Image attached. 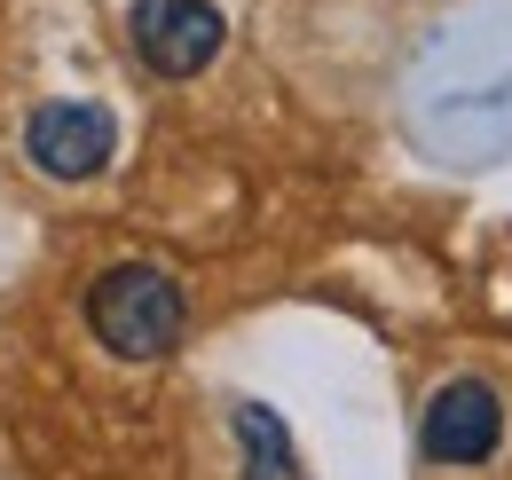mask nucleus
Masks as SVG:
<instances>
[{
  "label": "nucleus",
  "instance_id": "nucleus-5",
  "mask_svg": "<svg viewBox=\"0 0 512 480\" xmlns=\"http://www.w3.org/2000/svg\"><path fill=\"white\" fill-rule=\"evenodd\" d=\"M229 449H237V480H300L292 433L260 402H229Z\"/></svg>",
  "mask_w": 512,
  "mask_h": 480
},
{
  "label": "nucleus",
  "instance_id": "nucleus-2",
  "mask_svg": "<svg viewBox=\"0 0 512 480\" xmlns=\"http://www.w3.org/2000/svg\"><path fill=\"white\" fill-rule=\"evenodd\" d=\"M505 441V402L489 378H449L434 386V402L418 410V457L426 465H449V473H473L489 465Z\"/></svg>",
  "mask_w": 512,
  "mask_h": 480
},
{
  "label": "nucleus",
  "instance_id": "nucleus-3",
  "mask_svg": "<svg viewBox=\"0 0 512 480\" xmlns=\"http://www.w3.org/2000/svg\"><path fill=\"white\" fill-rule=\"evenodd\" d=\"M119 150V119L103 103H40L24 119V158L48 181H95Z\"/></svg>",
  "mask_w": 512,
  "mask_h": 480
},
{
  "label": "nucleus",
  "instance_id": "nucleus-4",
  "mask_svg": "<svg viewBox=\"0 0 512 480\" xmlns=\"http://www.w3.org/2000/svg\"><path fill=\"white\" fill-rule=\"evenodd\" d=\"M127 40H134V56H142V71L197 79L205 63L221 56V8L213 0H134Z\"/></svg>",
  "mask_w": 512,
  "mask_h": 480
},
{
  "label": "nucleus",
  "instance_id": "nucleus-1",
  "mask_svg": "<svg viewBox=\"0 0 512 480\" xmlns=\"http://www.w3.org/2000/svg\"><path fill=\"white\" fill-rule=\"evenodd\" d=\"M87 331L119 362H166L190 331V292L158 260H119L87 284Z\"/></svg>",
  "mask_w": 512,
  "mask_h": 480
}]
</instances>
